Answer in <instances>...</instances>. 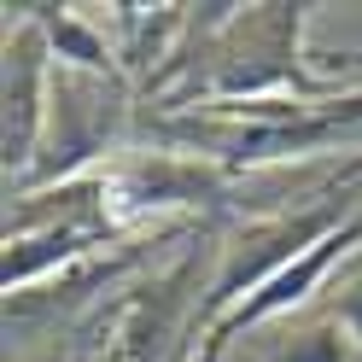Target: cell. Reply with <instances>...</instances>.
Returning a JSON list of instances; mask_svg holds the SVG:
<instances>
[{
	"mask_svg": "<svg viewBox=\"0 0 362 362\" xmlns=\"http://www.w3.org/2000/svg\"><path fill=\"white\" fill-rule=\"evenodd\" d=\"M123 129H129V82L123 76H88V71L53 64L47 141H41V158H35V170L18 193H41V187L105 170L100 158L123 152Z\"/></svg>",
	"mask_w": 362,
	"mask_h": 362,
	"instance_id": "obj_1",
	"label": "cell"
},
{
	"mask_svg": "<svg viewBox=\"0 0 362 362\" xmlns=\"http://www.w3.org/2000/svg\"><path fill=\"white\" fill-rule=\"evenodd\" d=\"M356 211L362 205H351V199H310V205H298V211L245 222L240 234H228L222 263L211 275V292H205V304H199V333H205L211 322H222L234 304H245L257 286H269L286 263H298L310 245H322L327 234H339Z\"/></svg>",
	"mask_w": 362,
	"mask_h": 362,
	"instance_id": "obj_2",
	"label": "cell"
},
{
	"mask_svg": "<svg viewBox=\"0 0 362 362\" xmlns=\"http://www.w3.org/2000/svg\"><path fill=\"white\" fill-rule=\"evenodd\" d=\"M47 100H53V47L41 30V6L6 0V53H0V158L6 193H18L47 141Z\"/></svg>",
	"mask_w": 362,
	"mask_h": 362,
	"instance_id": "obj_3",
	"label": "cell"
},
{
	"mask_svg": "<svg viewBox=\"0 0 362 362\" xmlns=\"http://www.w3.org/2000/svg\"><path fill=\"white\" fill-rule=\"evenodd\" d=\"M105 211H111V228H134L146 216H164L181 205H205L228 187V170L205 164L193 152H129L117 164H105Z\"/></svg>",
	"mask_w": 362,
	"mask_h": 362,
	"instance_id": "obj_4",
	"label": "cell"
},
{
	"mask_svg": "<svg viewBox=\"0 0 362 362\" xmlns=\"http://www.w3.org/2000/svg\"><path fill=\"white\" fill-rule=\"evenodd\" d=\"M356 245H362V211H356L339 234H327L322 245H310L298 263H286L281 275L269 281V286H257L245 304H234L228 315H222V322H211L205 333H199L205 345H199V356H193V362H222V351H228L240 333H252V327H263V322H275V315L304 310L315 292H327V275H333V269L356 252Z\"/></svg>",
	"mask_w": 362,
	"mask_h": 362,
	"instance_id": "obj_5",
	"label": "cell"
},
{
	"mask_svg": "<svg viewBox=\"0 0 362 362\" xmlns=\"http://www.w3.org/2000/svg\"><path fill=\"white\" fill-rule=\"evenodd\" d=\"M41 30H47L53 64H64V71H88V76H123V47L82 6H41Z\"/></svg>",
	"mask_w": 362,
	"mask_h": 362,
	"instance_id": "obj_6",
	"label": "cell"
},
{
	"mask_svg": "<svg viewBox=\"0 0 362 362\" xmlns=\"http://www.w3.org/2000/svg\"><path fill=\"white\" fill-rule=\"evenodd\" d=\"M269 362H356V345L345 339V327H339L333 315H322V322H310L298 333L275 339Z\"/></svg>",
	"mask_w": 362,
	"mask_h": 362,
	"instance_id": "obj_7",
	"label": "cell"
},
{
	"mask_svg": "<svg viewBox=\"0 0 362 362\" xmlns=\"http://www.w3.org/2000/svg\"><path fill=\"white\" fill-rule=\"evenodd\" d=\"M322 315H333V322L345 327V339L356 345V362H362V263H356L339 286H327V310H322Z\"/></svg>",
	"mask_w": 362,
	"mask_h": 362,
	"instance_id": "obj_8",
	"label": "cell"
}]
</instances>
